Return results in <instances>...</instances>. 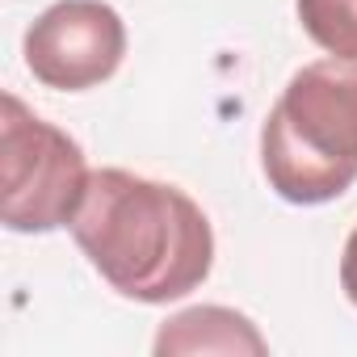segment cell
I'll return each mask as SVG.
<instances>
[{
  "instance_id": "obj_6",
  "label": "cell",
  "mask_w": 357,
  "mask_h": 357,
  "mask_svg": "<svg viewBox=\"0 0 357 357\" xmlns=\"http://www.w3.org/2000/svg\"><path fill=\"white\" fill-rule=\"evenodd\" d=\"M303 34L336 59H357V0H294Z\"/></svg>"
},
{
  "instance_id": "obj_2",
  "label": "cell",
  "mask_w": 357,
  "mask_h": 357,
  "mask_svg": "<svg viewBox=\"0 0 357 357\" xmlns=\"http://www.w3.org/2000/svg\"><path fill=\"white\" fill-rule=\"evenodd\" d=\"M261 168L290 206H324L357 181V59L298 68L261 126Z\"/></svg>"
},
{
  "instance_id": "obj_7",
  "label": "cell",
  "mask_w": 357,
  "mask_h": 357,
  "mask_svg": "<svg viewBox=\"0 0 357 357\" xmlns=\"http://www.w3.org/2000/svg\"><path fill=\"white\" fill-rule=\"evenodd\" d=\"M340 290H344V298L357 307V227L349 231L344 252H340Z\"/></svg>"
},
{
  "instance_id": "obj_3",
  "label": "cell",
  "mask_w": 357,
  "mask_h": 357,
  "mask_svg": "<svg viewBox=\"0 0 357 357\" xmlns=\"http://www.w3.org/2000/svg\"><path fill=\"white\" fill-rule=\"evenodd\" d=\"M0 176H5L0 219L22 236L72 227L93 181L80 143L55 122H43L13 93H5L0 118Z\"/></svg>"
},
{
  "instance_id": "obj_4",
  "label": "cell",
  "mask_w": 357,
  "mask_h": 357,
  "mask_svg": "<svg viewBox=\"0 0 357 357\" xmlns=\"http://www.w3.org/2000/svg\"><path fill=\"white\" fill-rule=\"evenodd\" d=\"M22 51L38 84L84 93L122 68L126 22L105 0H55L26 30Z\"/></svg>"
},
{
  "instance_id": "obj_1",
  "label": "cell",
  "mask_w": 357,
  "mask_h": 357,
  "mask_svg": "<svg viewBox=\"0 0 357 357\" xmlns=\"http://www.w3.org/2000/svg\"><path fill=\"white\" fill-rule=\"evenodd\" d=\"M72 240L122 298L160 307L198 290L215 269L206 211L176 185L97 168L72 219Z\"/></svg>"
},
{
  "instance_id": "obj_5",
  "label": "cell",
  "mask_w": 357,
  "mask_h": 357,
  "mask_svg": "<svg viewBox=\"0 0 357 357\" xmlns=\"http://www.w3.org/2000/svg\"><path fill=\"white\" fill-rule=\"evenodd\" d=\"M160 357L168 353H269L265 336L257 332V324L231 307H190L176 311L172 319H164V328L155 332L151 344Z\"/></svg>"
}]
</instances>
